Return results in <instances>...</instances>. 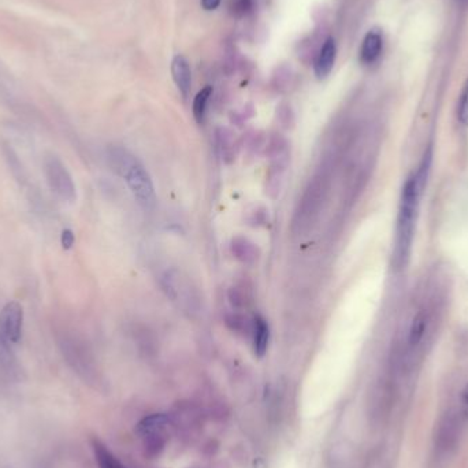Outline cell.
<instances>
[{"mask_svg":"<svg viewBox=\"0 0 468 468\" xmlns=\"http://www.w3.org/2000/svg\"><path fill=\"white\" fill-rule=\"evenodd\" d=\"M336 43L331 37H329L322 50L318 55V59L315 62V74L318 78H324L330 74L333 70L334 62H336Z\"/></svg>","mask_w":468,"mask_h":468,"instance_id":"52a82bcc","label":"cell"},{"mask_svg":"<svg viewBox=\"0 0 468 468\" xmlns=\"http://www.w3.org/2000/svg\"><path fill=\"white\" fill-rule=\"evenodd\" d=\"M462 415H463V419L468 422V383L462 395Z\"/></svg>","mask_w":468,"mask_h":468,"instance_id":"d6986e66","label":"cell"},{"mask_svg":"<svg viewBox=\"0 0 468 468\" xmlns=\"http://www.w3.org/2000/svg\"><path fill=\"white\" fill-rule=\"evenodd\" d=\"M24 310L19 303L10 302L0 311V333L12 344L19 343L22 337Z\"/></svg>","mask_w":468,"mask_h":468,"instance_id":"277c9868","label":"cell"},{"mask_svg":"<svg viewBox=\"0 0 468 468\" xmlns=\"http://www.w3.org/2000/svg\"><path fill=\"white\" fill-rule=\"evenodd\" d=\"M44 173L50 189L59 199L69 203H73L76 200L77 195L73 178L59 157L53 155L46 157Z\"/></svg>","mask_w":468,"mask_h":468,"instance_id":"3957f363","label":"cell"},{"mask_svg":"<svg viewBox=\"0 0 468 468\" xmlns=\"http://www.w3.org/2000/svg\"><path fill=\"white\" fill-rule=\"evenodd\" d=\"M108 160L114 171L125 180L137 203L146 211L154 209L155 188L143 163L122 147H111L108 150Z\"/></svg>","mask_w":468,"mask_h":468,"instance_id":"7a4b0ae2","label":"cell"},{"mask_svg":"<svg viewBox=\"0 0 468 468\" xmlns=\"http://www.w3.org/2000/svg\"><path fill=\"white\" fill-rule=\"evenodd\" d=\"M211 87H206L205 89H202L195 101H193V115H195V119L202 123V121L205 119V115H206V108H207V102L211 96Z\"/></svg>","mask_w":468,"mask_h":468,"instance_id":"4fadbf2b","label":"cell"},{"mask_svg":"<svg viewBox=\"0 0 468 468\" xmlns=\"http://www.w3.org/2000/svg\"><path fill=\"white\" fill-rule=\"evenodd\" d=\"M164 426H166V417L162 415H154L148 419H146L141 424L140 428L143 431V435L146 440H148V445L153 448H163L164 440Z\"/></svg>","mask_w":468,"mask_h":468,"instance_id":"8992f818","label":"cell"},{"mask_svg":"<svg viewBox=\"0 0 468 468\" xmlns=\"http://www.w3.org/2000/svg\"><path fill=\"white\" fill-rule=\"evenodd\" d=\"M252 336H254V349L255 354L263 358L267 352L268 340H270V327L266 319L260 315L254 318V327H252Z\"/></svg>","mask_w":468,"mask_h":468,"instance_id":"ba28073f","label":"cell"},{"mask_svg":"<svg viewBox=\"0 0 468 468\" xmlns=\"http://www.w3.org/2000/svg\"><path fill=\"white\" fill-rule=\"evenodd\" d=\"M430 166L431 153H427L423 156L416 171L407 178L401 191L393 250V263L397 268H403L407 264L413 251L420 200L427 184Z\"/></svg>","mask_w":468,"mask_h":468,"instance_id":"6da1fadb","label":"cell"},{"mask_svg":"<svg viewBox=\"0 0 468 468\" xmlns=\"http://www.w3.org/2000/svg\"><path fill=\"white\" fill-rule=\"evenodd\" d=\"M382 51V37L378 32L371 31L367 33V36L364 37L363 46H362V51H361V58L363 63H372L378 59V56L381 55Z\"/></svg>","mask_w":468,"mask_h":468,"instance_id":"9c48e42d","label":"cell"},{"mask_svg":"<svg viewBox=\"0 0 468 468\" xmlns=\"http://www.w3.org/2000/svg\"><path fill=\"white\" fill-rule=\"evenodd\" d=\"M427 326H428L427 313L424 311L417 312L411 323L410 334H408V347L411 349H415L416 347L423 341V337L427 331Z\"/></svg>","mask_w":468,"mask_h":468,"instance_id":"8fae6325","label":"cell"},{"mask_svg":"<svg viewBox=\"0 0 468 468\" xmlns=\"http://www.w3.org/2000/svg\"><path fill=\"white\" fill-rule=\"evenodd\" d=\"M252 8V0H239L236 3V12L245 14Z\"/></svg>","mask_w":468,"mask_h":468,"instance_id":"e0dca14e","label":"cell"},{"mask_svg":"<svg viewBox=\"0 0 468 468\" xmlns=\"http://www.w3.org/2000/svg\"><path fill=\"white\" fill-rule=\"evenodd\" d=\"M458 118H459V122L463 126H468V83L466 84V88L463 91V95H462V99H460Z\"/></svg>","mask_w":468,"mask_h":468,"instance_id":"2e32d148","label":"cell"},{"mask_svg":"<svg viewBox=\"0 0 468 468\" xmlns=\"http://www.w3.org/2000/svg\"><path fill=\"white\" fill-rule=\"evenodd\" d=\"M0 364L12 371L17 367V361L15 356L10 348V341L0 333Z\"/></svg>","mask_w":468,"mask_h":468,"instance_id":"5bb4252c","label":"cell"},{"mask_svg":"<svg viewBox=\"0 0 468 468\" xmlns=\"http://www.w3.org/2000/svg\"><path fill=\"white\" fill-rule=\"evenodd\" d=\"M171 76H173V80H174L177 88L182 94V96H188V94L191 91V85H192V73H191L189 63L184 56L177 55L173 59V62H171Z\"/></svg>","mask_w":468,"mask_h":468,"instance_id":"5b68a950","label":"cell"},{"mask_svg":"<svg viewBox=\"0 0 468 468\" xmlns=\"http://www.w3.org/2000/svg\"><path fill=\"white\" fill-rule=\"evenodd\" d=\"M219 3H220V0H202V4L205 7V10H208V11L215 10L219 6Z\"/></svg>","mask_w":468,"mask_h":468,"instance_id":"ffe728a7","label":"cell"},{"mask_svg":"<svg viewBox=\"0 0 468 468\" xmlns=\"http://www.w3.org/2000/svg\"><path fill=\"white\" fill-rule=\"evenodd\" d=\"M232 252L237 259L244 263H252L258 259V250L255 244L244 237H236L232 241Z\"/></svg>","mask_w":468,"mask_h":468,"instance_id":"30bf717a","label":"cell"},{"mask_svg":"<svg viewBox=\"0 0 468 468\" xmlns=\"http://www.w3.org/2000/svg\"><path fill=\"white\" fill-rule=\"evenodd\" d=\"M248 322H250V320H248L247 318H244V316H241V315H236V313L227 318V324H229L233 330H236V331H239V333H241V331H248V330L252 331L254 322H252V323H248Z\"/></svg>","mask_w":468,"mask_h":468,"instance_id":"9a60e30c","label":"cell"},{"mask_svg":"<svg viewBox=\"0 0 468 468\" xmlns=\"http://www.w3.org/2000/svg\"><path fill=\"white\" fill-rule=\"evenodd\" d=\"M62 244L66 250L71 248V245L74 244V234L71 230H63L62 233Z\"/></svg>","mask_w":468,"mask_h":468,"instance_id":"ac0fdd59","label":"cell"},{"mask_svg":"<svg viewBox=\"0 0 468 468\" xmlns=\"http://www.w3.org/2000/svg\"><path fill=\"white\" fill-rule=\"evenodd\" d=\"M94 451L98 460V465L101 468H126L122 466V463L104 447L103 444L95 441L94 442Z\"/></svg>","mask_w":468,"mask_h":468,"instance_id":"7c38bea8","label":"cell"}]
</instances>
